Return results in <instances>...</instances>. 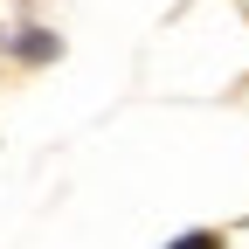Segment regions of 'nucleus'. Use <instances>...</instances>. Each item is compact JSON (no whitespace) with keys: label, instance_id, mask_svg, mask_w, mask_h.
<instances>
[{"label":"nucleus","instance_id":"obj_1","mask_svg":"<svg viewBox=\"0 0 249 249\" xmlns=\"http://www.w3.org/2000/svg\"><path fill=\"white\" fill-rule=\"evenodd\" d=\"M21 55H28V62H49V55H55V42L42 35V28H28V35H21Z\"/></svg>","mask_w":249,"mask_h":249},{"label":"nucleus","instance_id":"obj_2","mask_svg":"<svg viewBox=\"0 0 249 249\" xmlns=\"http://www.w3.org/2000/svg\"><path fill=\"white\" fill-rule=\"evenodd\" d=\"M166 249H222V235H208V229H194V235H180V242H166Z\"/></svg>","mask_w":249,"mask_h":249}]
</instances>
